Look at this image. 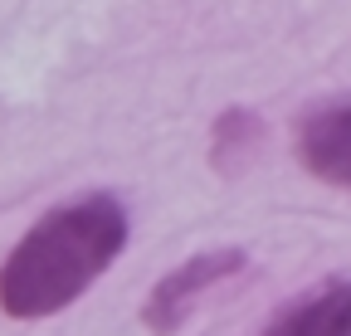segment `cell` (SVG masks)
<instances>
[{
    "label": "cell",
    "instance_id": "obj_2",
    "mask_svg": "<svg viewBox=\"0 0 351 336\" xmlns=\"http://www.w3.org/2000/svg\"><path fill=\"white\" fill-rule=\"evenodd\" d=\"M244 268H249V254H244V248H205V254L176 263V268L147 292V302H142L147 331H156V336L181 331V326L200 312V302L210 298V292H219L225 283H234Z\"/></svg>",
    "mask_w": 351,
    "mask_h": 336
},
{
    "label": "cell",
    "instance_id": "obj_1",
    "mask_svg": "<svg viewBox=\"0 0 351 336\" xmlns=\"http://www.w3.org/2000/svg\"><path fill=\"white\" fill-rule=\"evenodd\" d=\"M127 248V209L117 195H83L39 215L0 263V312L39 322L73 307Z\"/></svg>",
    "mask_w": 351,
    "mask_h": 336
},
{
    "label": "cell",
    "instance_id": "obj_5",
    "mask_svg": "<svg viewBox=\"0 0 351 336\" xmlns=\"http://www.w3.org/2000/svg\"><path fill=\"white\" fill-rule=\"evenodd\" d=\"M258 146H263V122H258V112L230 107V112L215 117V127H210V161H215L219 176L244 171V166L258 156Z\"/></svg>",
    "mask_w": 351,
    "mask_h": 336
},
{
    "label": "cell",
    "instance_id": "obj_3",
    "mask_svg": "<svg viewBox=\"0 0 351 336\" xmlns=\"http://www.w3.org/2000/svg\"><path fill=\"white\" fill-rule=\"evenodd\" d=\"M293 146H298L302 171H313L317 181L337 190H351V98H332L313 112H302Z\"/></svg>",
    "mask_w": 351,
    "mask_h": 336
},
{
    "label": "cell",
    "instance_id": "obj_4",
    "mask_svg": "<svg viewBox=\"0 0 351 336\" xmlns=\"http://www.w3.org/2000/svg\"><path fill=\"white\" fill-rule=\"evenodd\" d=\"M263 336H351V283L332 278L313 292L293 298L269 326Z\"/></svg>",
    "mask_w": 351,
    "mask_h": 336
}]
</instances>
